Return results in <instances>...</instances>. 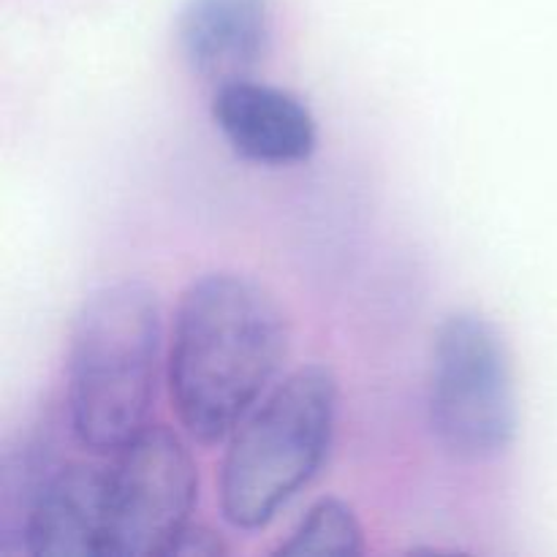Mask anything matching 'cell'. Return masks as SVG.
I'll list each match as a JSON object with an SVG mask.
<instances>
[{
    "label": "cell",
    "mask_w": 557,
    "mask_h": 557,
    "mask_svg": "<svg viewBox=\"0 0 557 557\" xmlns=\"http://www.w3.org/2000/svg\"><path fill=\"white\" fill-rule=\"evenodd\" d=\"M288 348L281 305L256 277L207 272L177 302L166 375L172 411L199 444L237 430L275 381Z\"/></svg>",
    "instance_id": "obj_1"
},
{
    "label": "cell",
    "mask_w": 557,
    "mask_h": 557,
    "mask_svg": "<svg viewBox=\"0 0 557 557\" xmlns=\"http://www.w3.org/2000/svg\"><path fill=\"white\" fill-rule=\"evenodd\" d=\"M109 468L58 462L33 495L16 536L30 557H103Z\"/></svg>",
    "instance_id": "obj_6"
},
{
    "label": "cell",
    "mask_w": 557,
    "mask_h": 557,
    "mask_svg": "<svg viewBox=\"0 0 557 557\" xmlns=\"http://www.w3.org/2000/svg\"><path fill=\"white\" fill-rule=\"evenodd\" d=\"M109 468L103 557H169L199 500V468L177 433L150 424Z\"/></svg>",
    "instance_id": "obj_5"
},
{
    "label": "cell",
    "mask_w": 557,
    "mask_h": 557,
    "mask_svg": "<svg viewBox=\"0 0 557 557\" xmlns=\"http://www.w3.org/2000/svg\"><path fill=\"white\" fill-rule=\"evenodd\" d=\"M337 397L326 364H302L237 424L218 471V504L228 525L261 531L313 482L335 438Z\"/></svg>",
    "instance_id": "obj_3"
},
{
    "label": "cell",
    "mask_w": 557,
    "mask_h": 557,
    "mask_svg": "<svg viewBox=\"0 0 557 557\" xmlns=\"http://www.w3.org/2000/svg\"><path fill=\"white\" fill-rule=\"evenodd\" d=\"M428 422L441 449L460 462H493L515 446L520 419L509 343L476 310H455L435 326Z\"/></svg>",
    "instance_id": "obj_4"
},
{
    "label": "cell",
    "mask_w": 557,
    "mask_h": 557,
    "mask_svg": "<svg viewBox=\"0 0 557 557\" xmlns=\"http://www.w3.org/2000/svg\"><path fill=\"white\" fill-rule=\"evenodd\" d=\"M281 557H359L364 555V531L346 500L326 495L310 504L286 542Z\"/></svg>",
    "instance_id": "obj_9"
},
{
    "label": "cell",
    "mask_w": 557,
    "mask_h": 557,
    "mask_svg": "<svg viewBox=\"0 0 557 557\" xmlns=\"http://www.w3.org/2000/svg\"><path fill=\"white\" fill-rule=\"evenodd\" d=\"M272 36V0H185L177 20L185 63L212 87L253 76Z\"/></svg>",
    "instance_id": "obj_8"
},
{
    "label": "cell",
    "mask_w": 557,
    "mask_h": 557,
    "mask_svg": "<svg viewBox=\"0 0 557 557\" xmlns=\"http://www.w3.org/2000/svg\"><path fill=\"white\" fill-rule=\"evenodd\" d=\"M161 348V302L147 283H107L82 302L65 357V419L82 449L117 455L150 428Z\"/></svg>",
    "instance_id": "obj_2"
},
{
    "label": "cell",
    "mask_w": 557,
    "mask_h": 557,
    "mask_svg": "<svg viewBox=\"0 0 557 557\" xmlns=\"http://www.w3.org/2000/svg\"><path fill=\"white\" fill-rule=\"evenodd\" d=\"M212 120L239 158L261 166L302 163L319 145L308 103L292 90L256 82L253 76L215 87Z\"/></svg>",
    "instance_id": "obj_7"
},
{
    "label": "cell",
    "mask_w": 557,
    "mask_h": 557,
    "mask_svg": "<svg viewBox=\"0 0 557 557\" xmlns=\"http://www.w3.org/2000/svg\"><path fill=\"white\" fill-rule=\"evenodd\" d=\"M226 553H228V547L223 544V539L218 536L215 531H210V528H205V525H194V522H190V525L180 533V539L174 542L169 557H218V555H226Z\"/></svg>",
    "instance_id": "obj_10"
}]
</instances>
